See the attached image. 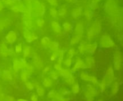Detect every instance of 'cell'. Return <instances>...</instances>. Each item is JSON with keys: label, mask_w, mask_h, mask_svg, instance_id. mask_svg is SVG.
Masks as SVG:
<instances>
[{"label": "cell", "mask_w": 123, "mask_h": 101, "mask_svg": "<svg viewBox=\"0 0 123 101\" xmlns=\"http://www.w3.org/2000/svg\"><path fill=\"white\" fill-rule=\"evenodd\" d=\"M46 97L49 100L53 101H67V99L59 91H56L55 90H50L48 92Z\"/></svg>", "instance_id": "5b68a950"}, {"label": "cell", "mask_w": 123, "mask_h": 101, "mask_svg": "<svg viewBox=\"0 0 123 101\" xmlns=\"http://www.w3.org/2000/svg\"><path fill=\"white\" fill-rule=\"evenodd\" d=\"M0 76L3 80L10 82L14 83V76H13V70L8 69H4L0 73Z\"/></svg>", "instance_id": "8992f818"}, {"label": "cell", "mask_w": 123, "mask_h": 101, "mask_svg": "<svg viewBox=\"0 0 123 101\" xmlns=\"http://www.w3.org/2000/svg\"><path fill=\"white\" fill-rule=\"evenodd\" d=\"M64 53L65 50L63 49H59L57 51V59L56 61L57 63L60 64H62V61L64 60Z\"/></svg>", "instance_id": "f546056e"}, {"label": "cell", "mask_w": 123, "mask_h": 101, "mask_svg": "<svg viewBox=\"0 0 123 101\" xmlns=\"http://www.w3.org/2000/svg\"><path fill=\"white\" fill-rule=\"evenodd\" d=\"M22 20L25 26V30H31L32 27V14L31 10L25 8L22 14Z\"/></svg>", "instance_id": "3957f363"}, {"label": "cell", "mask_w": 123, "mask_h": 101, "mask_svg": "<svg viewBox=\"0 0 123 101\" xmlns=\"http://www.w3.org/2000/svg\"><path fill=\"white\" fill-rule=\"evenodd\" d=\"M117 91V83H115V85H113L112 88V93H115Z\"/></svg>", "instance_id": "9f6ffc18"}, {"label": "cell", "mask_w": 123, "mask_h": 101, "mask_svg": "<svg viewBox=\"0 0 123 101\" xmlns=\"http://www.w3.org/2000/svg\"><path fill=\"white\" fill-rule=\"evenodd\" d=\"M23 54H24V58H28L31 56V54H32V50H31V48L30 46H25L24 47V49H23Z\"/></svg>", "instance_id": "836d02e7"}, {"label": "cell", "mask_w": 123, "mask_h": 101, "mask_svg": "<svg viewBox=\"0 0 123 101\" xmlns=\"http://www.w3.org/2000/svg\"><path fill=\"white\" fill-rule=\"evenodd\" d=\"M50 42H51V40L48 36H44L41 39V43H42V46L45 48H49Z\"/></svg>", "instance_id": "e575fe53"}, {"label": "cell", "mask_w": 123, "mask_h": 101, "mask_svg": "<svg viewBox=\"0 0 123 101\" xmlns=\"http://www.w3.org/2000/svg\"><path fill=\"white\" fill-rule=\"evenodd\" d=\"M97 33L95 32L94 30L90 26L87 28V32H86V38L89 42H92L96 38L97 36Z\"/></svg>", "instance_id": "7402d4cb"}, {"label": "cell", "mask_w": 123, "mask_h": 101, "mask_svg": "<svg viewBox=\"0 0 123 101\" xmlns=\"http://www.w3.org/2000/svg\"><path fill=\"white\" fill-rule=\"evenodd\" d=\"M42 85L46 88H49L53 85V82L50 77H44L42 80Z\"/></svg>", "instance_id": "484cf974"}, {"label": "cell", "mask_w": 123, "mask_h": 101, "mask_svg": "<svg viewBox=\"0 0 123 101\" xmlns=\"http://www.w3.org/2000/svg\"><path fill=\"white\" fill-rule=\"evenodd\" d=\"M44 23H45V21L43 19V18H42V17L41 18H38V19L36 20V24H37V26L40 28L43 27L44 25Z\"/></svg>", "instance_id": "c3c4849f"}, {"label": "cell", "mask_w": 123, "mask_h": 101, "mask_svg": "<svg viewBox=\"0 0 123 101\" xmlns=\"http://www.w3.org/2000/svg\"><path fill=\"white\" fill-rule=\"evenodd\" d=\"M5 7H11L13 4H14L16 0H1Z\"/></svg>", "instance_id": "bcb514c9"}, {"label": "cell", "mask_w": 123, "mask_h": 101, "mask_svg": "<svg viewBox=\"0 0 123 101\" xmlns=\"http://www.w3.org/2000/svg\"><path fill=\"white\" fill-rule=\"evenodd\" d=\"M86 42L85 41H82L80 43V44H79L78 47V50L80 54L82 55H84L86 53Z\"/></svg>", "instance_id": "4dcf8cb0"}, {"label": "cell", "mask_w": 123, "mask_h": 101, "mask_svg": "<svg viewBox=\"0 0 123 101\" xmlns=\"http://www.w3.org/2000/svg\"><path fill=\"white\" fill-rule=\"evenodd\" d=\"M82 14L85 16V18L87 21H90L93 18V12H92V9L90 7L83 9Z\"/></svg>", "instance_id": "cb8c5ba5"}, {"label": "cell", "mask_w": 123, "mask_h": 101, "mask_svg": "<svg viewBox=\"0 0 123 101\" xmlns=\"http://www.w3.org/2000/svg\"><path fill=\"white\" fill-rule=\"evenodd\" d=\"M114 43L112 40L108 35H103L100 39V46L102 48H108L113 46Z\"/></svg>", "instance_id": "52a82bcc"}, {"label": "cell", "mask_w": 123, "mask_h": 101, "mask_svg": "<svg viewBox=\"0 0 123 101\" xmlns=\"http://www.w3.org/2000/svg\"><path fill=\"white\" fill-rule=\"evenodd\" d=\"M90 26L94 30L95 32L97 33V34H98L101 32V30H102V26H101V24L100 22L94 21V22H92Z\"/></svg>", "instance_id": "4316f807"}, {"label": "cell", "mask_w": 123, "mask_h": 101, "mask_svg": "<svg viewBox=\"0 0 123 101\" xmlns=\"http://www.w3.org/2000/svg\"><path fill=\"white\" fill-rule=\"evenodd\" d=\"M72 92L73 94H78L80 92V85L78 82H74L72 85Z\"/></svg>", "instance_id": "ab89813d"}, {"label": "cell", "mask_w": 123, "mask_h": 101, "mask_svg": "<svg viewBox=\"0 0 123 101\" xmlns=\"http://www.w3.org/2000/svg\"><path fill=\"white\" fill-rule=\"evenodd\" d=\"M88 82H91V84H92L96 87H97V85H98V82H99L97 77L92 75L90 76V78H89V79H88Z\"/></svg>", "instance_id": "7bdbcfd3"}, {"label": "cell", "mask_w": 123, "mask_h": 101, "mask_svg": "<svg viewBox=\"0 0 123 101\" xmlns=\"http://www.w3.org/2000/svg\"><path fill=\"white\" fill-rule=\"evenodd\" d=\"M1 69H0V73H1Z\"/></svg>", "instance_id": "94428289"}, {"label": "cell", "mask_w": 123, "mask_h": 101, "mask_svg": "<svg viewBox=\"0 0 123 101\" xmlns=\"http://www.w3.org/2000/svg\"><path fill=\"white\" fill-rule=\"evenodd\" d=\"M76 54V49L73 48H70L67 50V58H73V57Z\"/></svg>", "instance_id": "60d3db41"}, {"label": "cell", "mask_w": 123, "mask_h": 101, "mask_svg": "<svg viewBox=\"0 0 123 101\" xmlns=\"http://www.w3.org/2000/svg\"><path fill=\"white\" fill-rule=\"evenodd\" d=\"M0 55L4 58L10 56L9 48L5 41H3L0 43Z\"/></svg>", "instance_id": "9a60e30c"}, {"label": "cell", "mask_w": 123, "mask_h": 101, "mask_svg": "<svg viewBox=\"0 0 123 101\" xmlns=\"http://www.w3.org/2000/svg\"><path fill=\"white\" fill-rule=\"evenodd\" d=\"M64 96H66V95H68L71 93V91H70L68 88H63L60 91Z\"/></svg>", "instance_id": "f5cc1de1"}, {"label": "cell", "mask_w": 123, "mask_h": 101, "mask_svg": "<svg viewBox=\"0 0 123 101\" xmlns=\"http://www.w3.org/2000/svg\"><path fill=\"white\" fill-rule=\"evenodd\" d=\"M54 69H55V70H56V71H58V72H60V71H61V70L63 69V67L61 66V64L56 63V64H54Z\"/></svg>", "instance_id": "816d5d0a"}, {"label": "cell", "mask_w": 123, "mask_h": 101, "mask_svg": "<svg viewBox=\"0 0 123 101\" xmlns=\"http://www.w3.org/2000/svg\"><path fill=\"white\" fill-rule=\"evenodd\" d=\"M4 7H5L4 5L3 4V3L2 2L1 0H0V13L2 12V10H4Z\"/></svg>", "instance_id": "6f0895ef"}, {"label": "cell", "mask_w": 123, "mask_h": 101, "mask_svg": "<svg viewBox=\"0 0 123 101\" xmlns=\"http://www.w3.org/2000/svg\"><path fill=\"white\" fill-rule=\"evenodd\" d=\"M84 65H85V61H84V60H83L80 57L77 58L76 59L75 62L73 63V66H72V69H71L73 73H75L76 71L79 70V69L84 70Z\"/></svg>", "instance_id": "8fae6325"}, {"label": "cell", "mask_w": 123, "mask_h": 101, "mask_svg": "<svg viewBox=\"0 0 123 101\" xmlns=\"http://www.w3.org/2000/svg\"><path fill=\"white\" fill-rule=\"evenodd\" d=\"M25 87L29 91H32L35 88L34 84L33 82H32L28 81L25 82Z\"/></svg>", "instance_id": "b9f144b4"}, {"label": "cell", "mask_w": 123, "mask_h": 101, "mask_svg": "<svg viewBox=\"0 0 123 101\" xmlns=\"http://www.w3.org/2000/svg\"><path fill=\"white\" fill-rule=\"evenodd\" d=\"M18 35L14 31H10L5 36L4 41L8 44H12L16 41Z\"/></svg>", "instance_id": "7c38bea8"}, {"label": "cell", "mask_w": 123, "mask_h": 101, "mask_svg": "<svg viewBox=\"0 0 123 101\" xmlns=\"http://www.w3.org/2000/svg\"><path fill=\"white\" fill-rule=\"evenodd\" d=\"M66 1L70 4H76L78 2V0H66Z\"/></svg>", "instance_id": "680465c9"}, {"label": "cell", "mask_w": 123, "mask_h": 101, "mask_svg": "<svg viewBox=\"0 0 123 101\" xmlns=\"http://www.w3.org/2000/svg\"><path fill=\"white\" fill-rule=\"evenodd\" d=\"M64 80L65 83L67 84V85H72L76 82V78L74 75H73V73H72V75H70L67 78H64Z\"/></svg>", "instance_id": "1f68e13d"}, {"label": "cell", "mask_w": 123, "mask_h": 101, "mask_svg": "<svg viewBox=\"0 0 123 101\" xmlns=\"http://www.w3.org/2000/svg\"><path fill=\"white\" fill-rule=\"evenodd\" d=\"M48 3L50 5L51 7H58L60 6V1L59 0H47Z\"/></svg>", "instance_id": "f6af8a7d"}, {"label": "cell", "mask_w": 123, "mask_h": 101, "mask_svg": "<svg viewBox=\"0 0 123 101\" xmlns=\"http://www.w3.org/2000/svg\"><path fill=\"white\" fill-rule=\"evenodd\" d=\"M49 77H50L51 79H54V80H57L58 79L59 76H60V75L58 71H56V70H51L50 72L49 73Z\"/></svg>", "instance_id": "f35d334b"}, {"label": "cell", "mask_w": 123, "mask_h": 101, "mask_svg": "<svg viewBox=\"0 0 123 101\" xmlns=\"http://www.w3.org/2000/svg\"><path fill=\"white\" fill-rule=\"evenodd\" d=\"M51 70V68H50V66H46L44 68V69L43 70V74H49V72Z\"/></svg>", "instance_id": "11a10c76"}, {"label": "cell", "mask_w": 123, "mask_h": 101, "mask_svg": "<svg viewBox=\"0 0 123 101\" xmlns=\"http://www.w3.org/2000/svg\"><path fill=\"white\" fill-rule=\"evenodd\" d=\"M30 76H31V75L27 71L25 70H22L20 74V79L22 82H25L30 78Z\"/></svg>", "instance_id": "83f0119b"}, {"label": "cell", "mask_w": 123, "mask_h": 101, "mask_svg": "<svg viewBox=\"0 0 123 101\" xmlns=\"http://www.w3.org/2000/svg\"><path fill=\"white\" fill-rule=\"evenodd\" d=\"M48 48L51 51H56V50H58L60 49V45H59L58 42H56V41H51Z\"/></svg>", "instance_id": "d590c367"}, {"label": "cell", "mask_w": 123, "mask_h": 101, "mask_svg": "<svg viewBox=\"0 0 123 101\" xmlns=\"http://www.w3.org/2000/svg\"><path fill=\"white\" fill-rule=\"evenodd\" d=\"M58 73L60 76H62L63 78H66L69 76L70 75H72L73 72H72V70L70 69L68 67H66V68L62 69L61 71L58 72Z\"/></svg>", "instance_id": "d4e9b609"}, {"label": "cell", "mask_w": 123, "mask_h": 101, "mask_svg": "<svg viewBox=\"0 0 123 101\" xmlns=\"http://www.w3.org/2000/svg\"><path fill=\"white\" fill-rule=\"evenodd\" d=\"M100 1H101V0H91L89 7L92 10L96 9L98 7V4Z\"/></svg>", "instance_id": "ee69618b"}, {"label": "cell", "mask_w": 123, "mask_h": 101, "mask_svg": "<svg viewBox=\"0 0 123 101\" xmlns=\"http://www.w3.org/2000/svg\"><path fill=\"white\" fill-rule=\"evenodd\" d=\"M30 99L32 101H36L38 100V96L37 94L32 93L31 94V95L30 96Z\"/></svg>", "instance_id": "db71d44e"}, {"label": "cell", "mask_w": 123, "mask_h": 101, "mask_svg": "<svg viewBox=\"0 0 123 101\" xmlns=\"http://www.w3.org/2000/svg\"><path fill=\"white\" fill-rule=\"evenodd\" d=\"M80 40H81V38L80 37L73 34L70 39V44L72 46L78 44L80 42Z\"/></svg>", "instance_id": "d6a6232c"}, {"label": "cell", "mask_w": 123, "mask_h": 101, "mask_svg": "<svg viewBox=\"0 0 123 101\" xmlns=\"http://www.w3.org/2000/svg\"><path fill=\"white\" fill-rule=\"evenodd\" d=\"M32 16L43 17L46 13V6L39 0H33L31 7Z\"/></svg>", "instance_id": "6da1fadb"}, {"label": "cell", "mask_w": 123, "mask_h": 101, "mask_svg": "<svg viewBox=\"0 0 123 101\" xmlns=\"http://www.w3.org/2000/svg\"><path fill=\"white\" fill-rule=\"evenodd\" d=\"M73 34L76 35L81 38L84 34V25L82 21L77 22L74 25L73 28Z\"/></svg>", "instance_id": "9c48e42d"}, {"label": "cell", "mask_w": 123, "mask_h": 101, "mask_svg": "<svg viewBox=\"0 0 123 101\" xmlns=\"http://www.w3.org/2000/svg\"><path fill=\"white\" fill-rule=\"evenodd\" d=\"M98 44L96 42L92 43H86V52L90 54H93L97 49Z\"/></svg>", "instance_id": "ac0fdd59"}, {"label": "cell", "mask_w": 123, "mask_h": 101, "mask_svg": "<svg viewBox=\"0 0 123 101\" xmlns=\"http://www.w3.org/2000/svg\"><path fill=\"white\" fill-rule=\"evenodd\" d=\"M73 28H74V25L72 23L69 22H65L62 24V29L63 32L66 34H70L73 32Z\"/></svg>", "instance_id": "ffe728a7"}, {"label": "cell", "mask_w": 123, "mask_h": 101, "mask_svg": "<svg viewBox=\"0 0 123 101\" xmlns=\"http://www.w3.org/2000/svg\"><path fill=\"white\" fill-rule=\"evenodd\" d=\"M34 84L35 88H36V92H37V95L40 97H43L45 95V89L44 87L42 86L38 82L35 81L33 82Z\"/></svg>", "instance_id": "44dd1931"}, {"label": "cell", "mask_w": 123, "mask_h": 101, "mask_svg": "<svg viewBox=\"0 0 123 101\" xmlns=\"http://www.w3.org/2000/svg\"><path fill=\"white\" fill-rule=\"evenodd\" d=\"M32 63L34 66L38 69H42L44 66V63L43 60L36 54H32Z\"/></svg>", "instance_id": "5bb4252c"}, {"label": "cell", "mask_w": 123, "mask_h": 101, "mask_svg": "<svg viewBox=\"0 0 123 101\" xmlns=\"http://www.w3.org/2000/svg\"><path fill=\"white\" fill-rule=\"evenodd\" d=\"M62 63H63V64L65 67L69 68L71 66H73V63H74V61H73V58L67 57V58H66L65 60H63Z\"/></svg>", "instance_id": "74e56055"}, {"label": "cell", "mask_w": 123, "mask_h": 101, "mask_svg": "<svg viewBox=\"0 0 123 101\" xmlns=\"http://www.w3.org/2000/svg\"><path fill=\"white\" fill-rule=\"evenodd\" d=\"M113 77H114L113 69L111 67H109L107 69L105 75L104 77H103V79L102 81L106 84V86H108V85L111 84L112 81Z\"/></svg>", "instance_id": "30bf717a"}, {"label": "cell", "mask_w": 123, "mask_h": 101, "mask_svg": "<svg viewBox=\"0 0 123 101\" xmlns=\"http://www.w3.org/2000/svg\"><path fill=\"white\" fill-rule=\"evenodd\" d=\"M90 75L88 74L87 72L86 71H81L79 73V77H80V79L85 82H88L89 78H90Z\"/></svg>", "instance_id": "8d00e7d4"}, {"label": "cell", "mask_w": 123, "mask_h": 101, "mask_svg": "<svg viewBox=\"0 0 123 101\" xmlns=\"http://www.w3.org/2000/svg\"><path fill=\"white\" fill-rule=\"evenodd\" d=\"M85 65L84 70L91 69L95 66V60L91 55H87L85 58Z\"/></svg>", "instance_id": "2e32d148"}, {"label": "cell", "mask_w": 123, "mask_h": 101, "mask_svg": "<svg viewBox=\"0 0 123 101\" xmlns=\"http://www.w3.org/2000/svg\"><path fill=\"white\" fill-rule=\"evenodd\" d=\"M82 12L83 8L81 7H74L71 11V16L74 19L78 20L82 15Z\"/></svg>", "instance_id": "e0dca14e"}, {"label": "cell", "mask_w": 123, "mask_h": 101, "mask_svg": "<svg viewBox=\"0 0 123 101\" xmlns=\"http://www.w3.org/2000/svg\"><path fill=\"white\" fill-rule=\"evenodd\" d=\"M13 100H14V97H12V96H9V95H7L6 101H13Z\"/></svg>", "instance_id": "91938a15"}, {"label": "cell", "mask_w": 123, "mask_h": 101, "mask_svg": "<svg viewBox=\"0 0 123 101\" xmlns=\"http://www.w3.org/2000/svg\"><path fill=\"white\" fill-rule=\"evenodd\" d=\"M57 51H52L51 54L50 55V60L51 61H56V59H57Z\"/></svg>", "instance_id": "f907efd6"}, {"label": "cell", "mask_w": 123, "mask_h": 101, "mask_svg": "<svg viewBox=\"0 0 123 101\" xmlns=\"http://www.w3.org/2000/svg\"><path fill=\"white\" fill-rule=\"evenodd\" d=\"M49 13L50 16L53 18V19L58 20L59 16L58 14V9H56V7H51L49 9Z\"/></svg>", "instance_id": "f1b7e54d"}, {"label": "cell", "mask_w": 123, "mask_h": 101, "mask_svg": "<svg viewBox=\"0 0 123 101\" xmlns=\"http://www.w3.org/2000/svg\"><path fill=\"white\" fill-rule=\"evenodd\" d=\"M97 94V89L92 84H87L84 89V98L87 101H92Z\"/></svg>", "instance_id": "7a4b0ae2"}, {"label": "cell", "mask_w": 123, "mask_h": 101, "mask_svg": "<svg viewBox=\"0 0 123 101\" xmlns=\"http://www.w3.org/2000/svg\"><path fill=\"white\" fill-rule=\"evenodd\" d=\"M23 50V46L21 43H19L15 46L14 48V52L16 54H20Z\"/></svg>", "instance_id": "7dc6e473"}, {"label": "cell", "mask_w": 123, "mask_h": 101, "mask_svg": "<svg viewBox=\"0 0 123 101\" xmlns=\"http://www.w3.org/2000/svg\"><path fill=\"white\" fill-rule=\"evenodd\" d=\"M26 71H27L31 75V74L33 73V72H34V66L32 64L29 63L27 69H26Z\"/></svg>", "instance_id": "681fc988"}, {"label": "cell", "mask_w": 123, "mask_h": 101, "mask_svg": "<svg viewBox=\"0 0 123 101\" xmlns=\"http://www.w3.org/2000/svg\"><path fill=\"white\" fill-rule=\"evenodd\" d=\"M68 7L67 4H62L59 6L58 8V14L59 17H64L68 14Z\"/></svg>", "instance_id": "d6986e66"}, {"label": "cell", "mask_w": 123, "mask_h": 101, "mask_svg": "<svg viewBox=\"0 0 123 101\" xmlns=\"http://www.w3.org/2000/svg\"><path fill=\"white\" fill-rule=\"evenodd\" d=\"M23 36L26 42L30 43L38 39V36L35 32L30 31V30H25L23 32Z\"/></svg>", "instance_id": "ba28073f"}, {"label": "cell", "mask_w": 123, "mask_h": 101, "mask_svg": "<svg viewBox=\"0 0 123 101\" xmlns=\"http://www.w3.org/2000/svg\"><path fill=\"white\" fill-rule=\"evenodd\" d=\"M50 26L53 32L56 34H61L62 32V28L58 20L53 19L50 22Z\"/></svg>", "instance_id": "4fadbf2b"}, {"label": "cell", "mask_w": 123, "mask_h": 101, "mask_svg": "<svg viewBox=\"0 0 123 101\" xmlns=\"http://www.w3.org/2000/svg\"><path fill=\"white\" fill-rule=\"evenodd\" d=\"M11 10L15 13H22L25 11L26 7L22 0H16L14 4L10 7Z\"/></svg>", "instance_id": "277c9868"}, {"label": "cell", "mask_w": 123, "mask_h": 101, "mask_svg": "<svg viewBox=\"0 0 123 101\" xmlns=\"http://www.w3.org/2000/svg\"><path fill=\"white\" fill-rule=\"evenodd\" d=\"M13 70L17 74H19L20 71L21 70L20 59L17 57H14L13 60Z\"/></svg>", "instance_id": "603a6c76"}]
</instances>
